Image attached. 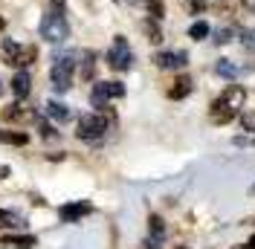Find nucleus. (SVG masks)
I'll use <instances>...</instances> for the list:
<instances>
[{
  "label": "nucleus",
  "instance_id": "f257e3e1",
  "mask_svg": "<svg viewBox=\"0 0 255 249\" xmlns=\"http://www.w3.org/2000/svg\"><path fill=\"white\" fill-rule=\"evenodd\" d=\"M244 102H247V90H244V87H238V84L226 87V90L212 102V122H215V124L232 122V119L241 113Z\"/></svg>",
  "mask_w": 255,
  "mask_h": 249
},
{
  "label": "nucleus",
  "instance_id": "f03ea898",
  "mask_svg": "<svg viewBox=\"0 0 255 249\" xmlns=\"http://www.w3.org/2000/svg\"><path fill=\"white\" fill-rule=\"evenodd\" d=\"M41 38L49 41V44H61L70 38V23H67V17L61 12H55V9H49L47 15L41 17Z\"/></svg>",
  "mask_w": 255,
  "mask_h": 249
},
{
  "label": "nucleus",
  "instance_id": "7ed1b4c3",
  "mask_svg": "<svg viewBox=\"0 0 255 249\" xmlns=\"http://www.w3.org/2000/svg\"><path fill=\"white\" fill-rule=\"evenodd\" d=\"M73 70H76V61H73V55L67 52V55H55V64H52V70H49V78H52V87L64 93V90H70V84H73Z\"/></svg>",
  "mask_w": 255,
  "mask_h": 249
},
{
  "label": "nucleus",
  "instance_id": "20e7f679",
  "mask_svg": "<svg viewBox=\"0 0 255 249\" xmlns=\"http://www.w3.org/2000/svg\"><path fill=\"white\" fill-rule=\"evenodd\" d=\"M108 124H111V119L105 113H84L79 119V130L76 133H79V139H102Z\"/></svg>",
  "mask_w": 255,
  "mask_h": 249
},
{
  "label": "nucleus",
  "instance_id": "39448f33",
  "mask_svg": "<svg viewBox=\"0 0 255 249\" xmlns=\"http://www.w3.org/2000/svg\"><path fill=\"white\" fill-rule=\"evenodd\" d=\"M108 64H111V70H119V73L130 70V64H133V52H130L128 38L116 35V41H113L111 49H108Z\"/></svg>",
  "mask_w": 255,
  "mask_h": 249
},
{
  "label": "nucleus",
  "instance_id": "423d86ee",
  "mask_svg": "<svg viewBox=\"0 0 255 249\" xmlns=\"http://www.w3.org/2000/svg\"><path fill=\"white\" fill-rule=\"evenodd\" d=\"M125 96V84H119V81H99L93 87V93H90V102H93V108H108V99H122Z\"/></svg>",
  "mask_w": 255,
  "mask_h": 249
},
{
  "label": "nucleus",
  "instance_id": "0eeeda50",
  "mask_svg": "<svg viewBox=\"0 0 255 249\" xmlns=\"http://www.w3.org/2000/svg\"><path fill=\"white\" fill-rule=\"evenodd\" d=\"M93 212V206L87 200H79V203H67V206H61V220L64 223H76V220H81V218H87Z\"/></svg>",
  "mask_w": 255,
  "mask_h": 249
},
{
  "label": "nucleus",
  "instance_id": "6e6552de",
  "mask_svg": "<svg viewBox=\"0 0 255 249\" xmlns=\"http://www.w3.org/2000/svg\"><path fill=\"white\" fill-rule=\"evenodd\" d=\"M154 64H157L159 70H183L189 64V55L186 52H157Z\"/></svg>",
  "mask_w": 255,
  "mask_h": 249
},
{
  "label": "nucleus",
  "instance_id": "1a4fd4ad",
  "mask_svg": "<svg viewBox=\"0 0 255 249\" xmlns=\"http://www.w3.org/2000/svg\"><path fill=\"white\" fill-rule=\"evenodd\" d=\"M35 244H38L35 235H6V238H0V247L6 249H32Z\"/></svg>",
  "mask_w": 255,
  "mask_h": 249
},
{
  "label": "nucleus",
  "instance_id": "9d476101",
  "mask_svg": "<svg viewBox=\"0 0 255 249\" xmlns=\"http://www.w3.org/2000/svg\"><path fill=\"white\" fill-rule=\"evenodd\" d=\"M29 90H32V78H29V73H15V78H12V93L17 96V99H26L29 96Z\"/></svg>",
  "mask_w": 255,
  "mask_h": 249
},
{
  "label": "nucleus",
  "instance_id": "9b49d317",
  "mask_svg": "<svg viewBox=\"0 0 255 249\" xmlns=\"http://www.w3.org/2000/svg\"><path fill=\"white\" fill-rule=\"evenodd\" d=\"M191 90H194V84H191V78L189 76H180L174 81V87H171V90H168V99H186V96L191 93Z\"/></svg>",
  "mask_w": 255,
  "mask_h": 249
},
{
  "label": "nucleus",
  "instance_id": "f8f14e48",
  "mask_svg": "<svg viewBox=\"0 0 255 249\" xmlns=\"http://www.w3.org/2000/svg\"><path fill=\"white\" fill-rule=\"evenodd\" d=\"M47 116H52L55 122H70L73 119V110L61 105V102H47Z\"/></svg>",
  "mask_w": 255,
  "mask_h": 249
},
{
  "label": "nucleus",
  "instance_id": "ddd939ff",
  "mask_svg": "<svg viewBox=\"0 0 255 249\" xmlns=\"http://www.w3.org/2000/svg\"><path fill=\"white\" fill-rule=\"evenodd\" d=\"M215 73L223 76V78H238L241 76V67L232 61V58H221V61L215 64Z\"/></svg>",
  "mask_w": 255,
  "mask_h": 249
},
{
  "label": "nucleus",
  "instance_id": "4468645a",
  "mask_svg": "<svg viewBox=\"0 0 255 249\" xmlns=\"http://www.w3.org/2000/svg\"><path fill=\"white\" fill-rule=\"evenodd\" d=\"M20 44L15 41H3V61L9 64V67H17V58H20Z\"/></svg>",
  "mask_w": 255,
  "mask_h": 249
},
{
  "label": "nucleus",
  "instance_id": "2eb2a0df",
  "mask_svg": "<svg viewBox=\"0 0 255 249\" xmlns=\"http://www.w3.org/2000/svg\"><path fill=\"white\" fill-rule=\"evenodd\" d=\"M0 142H6V145H26L29 136L26 133H17V130H0Z\"/></svg>",
  "mask_w": 255,
  "mask_h": 249
},
{
  "label": "nucleus",
  "instance_id": "dca6fc26",
  "mask_svg": "<svg viewBox=\"0 0 255 249\" xmlns=\"http://www.w3.org/2000/svg\"><path fill=\"white\" fill-rule=\"evenodd\" d=\"M6 226H23V218H20L17 212L3 209V212H0V229H6Z\"/></svg>",
  "mask_w": 255,
  "mask_h": 249
},
{
  "label": "nucleus",
  "instance_id": "f3484780",
  "mask_svg": "<svg viewBox=\"0 0 255 249\" xmlns=\"http://www.w3.org/2000/svg\"><path fill=\"white\" fill-rule=\"evenodd\" d=\"M209 23L206 20H197V23H191V29H189V38H194V41H203V38H209Z\"/></svg>",
  "mask_w": 255,
  "mask_h": 249
},
{
  "label": "nucleus",
  "instance_id": "a211bd4d",
  "mask_svg": "<svg viewBox=\"0 0 255 249\" xmlns=\"http://www.w3.org/2000/svg\"><path fill=\"white\" fill-rule=\"evenodd\" d=\"M93 70H96V55L93 52H84V64H81V78L90 81L93 78Z\"/></svg>",
  "mask_w": 255,
  "mask_h": 249
},
{
  "label": "nucleus",
  "instance_id": "6ab92c4d",
  "mask_svg": "<svg viewBox=\"0 0 255 249\" xmlns=\"http://www.w3.org/2000/svg\"><path fill=\"white\" fill-rule=\"evenodd\" d=\"M3 119L6 122H20V119H26V110L17 108V105H9V108L3 110Z\"/></svg>",
  "mask_w": 255,
  "mask_h": 249
},
{
  "label": "nucleus",
  "instance_id": "aec40b11",
  "mask_svg": "<svg viewBox=\"0 0 255 249\" xmlns=\"http://www.w3.org/2000/svg\"><path fill=\"white\" fill-rule=\"evenodd\" d=\"M145 32H148V41H151V44H159V41H162V32H159V26H157L154 17L145 20Z\"/></svg>",
  "mask_w": 255,
  "mask_h": 249
},
{
  "label": "nucleus",
  "instance_id": "412c9836",
  "mask_svg": "<svg viewBox=\"0 0 255 249\" xmlns=\"http://www.w3.org/2000/svg\"><path fill=\"white\" fill-rule=\"evenodd\" d=\"M35 55H38V49H35V47H23V49H20V58H17V67L32 64V61H35Z\"/></svg>",
  "mask_w": 255,
  "mask_h": 249
},
{
  "label": "nucleus",
  "instance_id": "4be33fe9",
  "mask_svg": "<svg viewBox=\"0 0 255 249\" xmlns=\"http://www.w3.org/2000/svg\"><path fill=\"white\" fill-rule=\"evenodd\" d=\"M241 44L247 52H255V29H244L241 32Z\"/></svg>",
  "mask_w": 255,
  "mask_h": 249
},
{
  "label": "nucleus",
  "instance_id": "5701e85b",
  "mask_svg": "<svg viewBox=\"0 0 255 249\" xmlns=\"http://www.w3.org/2000/svg\"><path fill=\"white\" fill-rule=\"evenodd\" d=\"M148 15L159 20V17L165 15V6H162V0H148Z\"/></svg>",
  "mask_w": 255,
  "mask_h": 249
},
{
  "label": "nucleus",
  "instance_id": "b1692460",
  "mask_svg": "<svg viewBox=\"0 0 255 249\" xmlns=\"http://www.w3.org/2000/svg\"><path fill=\"white\" fill-rule=\"evenodd\" d=\"M38 130H41V136H47V139H55V136H58V133L52 130V124H49V122H44L41 116H38Z\"/></svg>",
  "mask_w": 255,
  "mask_h": 249
},
{
  "label": "nucleus",
  "instance_id": "393cba45",
  "mask_svg": "<svg viewBox=\"0 0 255 249\" xmlns=\"http://www.w3.org/2000/svg\"><path fill=\"white\" fill-rule=\"evenodd\" d=\"M232 35H235V29H221V32H215V44H229L232 41Z\"/></svg>",
  "mask_w": 255,
  "mask_h": 249
},
{
  "label": "nucleus",
  "instance_id": "a878e982",
  "mask_svg": "<svg viewBox=\"0 0 255 249\" xmlns=\"http://www.w3.org/2000/svg\"><path fill=\"white\" fill-rule=\"evenodd\" d=\"M241 124H244V130L255 133V113H241Z\"/></svg>",
  "mask_w": 255,
  "mask_h": 249
},
{
  "label": "nucleus",
  "instance_id": "bb28decb",
  "mask_svg": "<svg viewBox=\"0 0 255 249\" xmlns=\"http://www.w3.org/2000/svg\"><path fill=\"white\" fill-rule=\"evenodd\" d=\"M244 3V9H250V12H255V0H241Z\"/></svg>",
  "mask_w": 255,
  "mask_h": 249
},
{
  "label": "nucleus",
  "instance_id": "cd10ccee",
  "mask_svg": "<svg viewBox=\"0 0 255 249\" xmlns=\"http://www.w3.org/2000/svg\"><path fill=\"white\" fill-rule=\"evenodd\" d=\"M9 174H12V171H9V165H0V180H3V177H9Z\"/></svg>",
  "mask_w": 255,
  "mask_h": 249
},
{
  "label": "nucleus",
  "instance_id": "c85d7f7f",
  "mask_svg": "<svg viewBox=\"0 0 255 249\" xmlns=\"http://www.w3.org/2000/svg\"><path fill=\"white\" fill-rule=\"evenodd\" d=\"M235 249H255L253 244H247V247H235Z\"/></svg>",
  "mask_w": 255,
  "mask_h": 249
},
{
  "label": "nucleus",
  "instance_id": "c756f323",
  "mask_svg": "<svg viewBox=\"0 0 255 249\" xmlns=\"http://www.w3.org/2000/svg\"><path fill=\"white\" fill-rule=\"evenodd\" d=\"M3 26H6V20H3V17H0V29H3Z\"/></svg>",
  "mask_w": 255,
  "mask_h": 249
},
{
  "label": "nucleus",
  "instance_id": "7c9ffc66",
  "mask_svg": "<svg viewBox=\"0 0 255 249\" xmlns=\"http://www.w3.org/2000/svg\"><path fill=\"white\" fill-rule=\"evenodd\" d=\"M250 244H253V247H255V235H253V241H250Z\"/></svg>",
  "mask_w": 255,
  "mask_h": 249
},
{
  "label": "nucleus",
  "instance_id": "2f4dec72",
  "mask_svg": "<svg viewBox=\"0 0 255 249\" xmlns=\"http://www.w3.org/2000/svg\"><path fill=\"white\" fill-rule=\"evenodd\" d=\"M0 93H3V81H0Z\"/></svg>",
  "mask_w": 255,
  "mask_h": 249
}]
</instances>
